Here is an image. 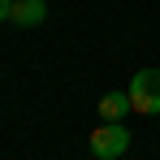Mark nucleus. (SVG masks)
Returning a JSON list of instances; mask_svg holds the SVG:
<instances>
[{"label":"nucleus","instance_id":"f257e3e1","mask_svg":"<svg viewBox=\"0 0 160 160\" xmlns=\"http://www.w3.org/2000/svg\"><path fill=\"white\" fill-rule=\"evenodd\" d=\"M126 147H130V130H126L121 121H104L100 130L91 134V152H95V160H117Z\"/></svg>","mask_w":160,"mask_h":160},{"label":"nucleus","instance_id":"7ed1b4c3","mask_svg":"<svg viewBox=\"0 0 160 160\" xmlns=\"http://www.w3.org/2000/svg\"><path fill=\"white\" fill-rule=\"evenodd\" d=\"M48 18V4L43 0H13V18L9 22H18V26H39Z\"/></svg>","mask_w":160,"mask_h":160},{"label":"nucleus","instance_id":"20e7f679","mask_svg":"<svg viewBox=\"0 0 160 160\" xmlns=\"http://www.w3.org/2000/svg\"><path fill=\"white\" fill-rule=\"evenodd\" d=\"M130 108H134V104H130V91H112V95L100 100V117H104V121H121Z\"/></svg>","mask_w":160,"mask_h":160},{"label":"nucleus","instance_id":"39448f33","mask_svg":"<svg viewBox=\"0 0 160 160\" xmlns=\"http://www.w3.org/2000/svg\"><path fill=\"white\" fill-rule=\"evenodd\" d=\"M13 18V0H0V22H9Z\"/></svg>","mask_w":160,"mask_h":160},{"label":"nucleus","instance_id":"423d86ee","mask_svg":"<svg viewBox=\"0 0 160 160\" xmlns=\"http://www.w3.org/2000/svg\"><path fill=\"white\" fill-rule=\"evenodd\" d=\"M117 160H121V156H117Z\"/></svg>","mask_w":160,"mask_h":160},{"label":"nucleus","instance_id":"f03ea898","mask_svg":"<svg viewBox=\"0 0 160 160\" xmlns=\"http://www.w3.org/2000/svg\"><path fill=\"white\" fill-rule=\"evenodd\" d=\"M134 112H160V69H138L130 82Z\"/></svg>","mask_w":160,"mask_h":160}]
</instances>
